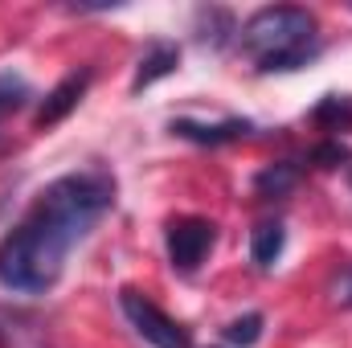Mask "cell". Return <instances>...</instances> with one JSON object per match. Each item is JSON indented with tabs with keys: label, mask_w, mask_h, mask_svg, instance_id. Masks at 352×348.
Returning <instances> with one entry per match:
<instances>
[{
	"label": "cell",
	"mask_w": 352,
	"mask_h": 348,
	"mask_svg": "<svg viewBox=\"0 0 352 348\" xmlns=\"http://www.w3.org/2000/svg\"><path fill=\"white\" fill-rule=\"evenodd\" d=\"M336 303H344V307H352V270H344V279L336 283Z\"/></svg>",
	"instance_id": "14"
},
{
	"label": "cell",
	"mask_w": 352,
	"mask_h": 348,
	"mask_svg": "<svg viewBox=\"0 0 352 348\" xmlns=\"http://www.w3.org/2000/svg\"><path fill=\"white\" fill-rule=\"evenodd\" d=\"M311 119L328 131H349L352 127V94H324V102L311 111Z\"/></svg>",
	"instance_id": "10"
},
{
	"label": "cell",
	"mask_w": 352,
	"mask_h": 348,
	"mask_svg": "<svg viewBox=\"0 0 352 348\" xmlns=\"http://www.w3.org/2000/svg\"><path fill=\"white\" fill-rule=\"evenodd\" d=\"M90 87V70H78V74H66L58 87L45 94V102L37 107V127H54V123H62L78 102H82V94Z\"/></svg>",
	"instance_id": "5"
},
{
	"label": "cell",
	"mask_w": 352,
	"mask_h": 348,
	"mask_svg": "<svg viewBox=\"0 0 352 348\" xmlns=\"http://www.w3.org/2000/svg\"><path fill=\"white\" fill-rule=\"evenodd\" d=\"M119 307H123L127 324H131L152 348H197L192 336H188V328L176 324L173 316H168L164 307H156L148 295H140V291L127 287V291L119 295Z\"/></svg>",
	"instance_id": "3"
},
{
	"label": "cell",
	"mask_w": 352,
	"mask_h": 348,
	"mask_svg": "<svg viewBox=\"0 0 352 348\" xmlns=\"http://www.w3.org/2000/svg\"><path fill=\"white\" fill-rule=\"evenodd\" d=\"M349 180H352V168H349Z\"/></svg>",
	"instance_id": "15"
},
{
	"label": "cell",
	"mask_w": 352,
	"mask_h": 348,
	"mask_svg": "<svg viewBox=\"0 0 352 348\" xmlns=\"http://www.w3.org/2000/svg\"><path fill=\"white\" fill-rule=\"evenodd\" d=\"M115 205V180L107 173H70L41 188L33 209L0 238V287L37 295L50 291L66 254Z\"/></svg>",
	"instance_id": "1"
},
{
	"label": "cell",
	"mask_w": 352,
	"mask_h": 348,
	"mask_svg": "<svg viewBox=\"0 0 352 348\" xmlns=\"http://www.w3.org/2000/svg\"><path fill=\"white\" fill-rule=\"evenodd\" d=\"M217 242V226L205 217H176L168 226V259L176 270H197Z\"/></svg>",
	"instance_id": "4"
},
{
	"label": "cell",
	"mask_w": 352,
	"mask_h": 348,
	"mask_svg": "<svg viewBox=\"0 0 352 348\" xmlns=\"http://www.w3.org/2000/svg\"><path fill=\"white\" fill-rule=\"evenodd\" d=\"M238 45L263 74H287L320 54V25L307 8L274 4V8H258L238 29Z\"/></svg>",
	"instance_id": "2"
},
{
	"label": "cell",
	"mask_w": 352,
	"mask_h": 348,
	"mask_svg": "<svg viewBox=\"0 0 352 348\" xmlns=\"http://www.w3.org/2000/svg\"><path fill=\"white\" fill-rule=\"evenodd\" d=\"M283 246H287V230L278 221H263L250 234V259L258 262V266H274L278 254H283Z\"/></svg>",
	"instance_id": "9"
},
{
	"label": "cell",
	"mask_w": 352,
	"mask_h": 348,
	"mask_svg": "<svg viewBox=\"0 0 352 348\" xmlns=\"http://www.w3.org/2000/svg\"><path fill=\"white\" fill-rule=\"evenodd\" d=\"M258 336H263V316L258 312H250V316H242V320H234L226 328V340L230 345H242V348H250Z\"/></svg>",
	"instance_id": "12"
},
{
	"label": "cell",
	"mask_w": 352,
	"mask_h": 348,
	"mask_svg": "<svg viewBox=\"0 0 352 348\" xmlns=\"http://www.w3.org/2000/svg\"><path fill=\"white\" fill-rule=\"evenodd\" d=\"M254 123L250 119H217V123H197V119H173V135L192 140V144H230L250 135Z\"/></svg>",
	"instance_id": "6"
},
{
	"label": "cell",
	"mask_w": 352,
	"mask_h": 348,
	"mask_svg": "<svg viewBox=\"0 0 352 348\" xmlns=\"http://www.w3.org/2000/svg\"><path fill=\"white\" fill-rule=\"evenodd\" d=\"M299 180V164L295 160H278V164H266L263 173L254 176V193L263 201H274V197H287Z\"/></svg>",
	"instance_id": "8"
},
{
	"label": "cell",
	"mask_w": 352,
	"mask_h": 348,
	"mask_svg": "<svg viewBox=\"0 0 352 348\" xmlns=\"http://www.w3.org/2000/svg\"><path fill=\"white\" fill-rule=\"evenodd\" d=\"M316 160H320V168H332V164L349 160V152H344L340 144H324V148H316Z\"/></svg>",
	"instance_id": "13"
},
{
	"label": "cell",
	"mask_w": 352,
	"mask_h": 348,
	"mask_svg": "<svg viewBox=\"0 0 352 348\" xmlns=\"http://www.w3.org/2000/svg\"><path fill=\"white\" fill-rule=\"evenodd\" d=\"M176 62H180V50H176L173 41H152V50L140 58V70H135V78H131V90H144V87H152L156 78L173 74Z\"/></svg>",
	"instance_id": "7"
},
{
	"label": "cell",
	"mask_w": 352,
	"mask_h": 348,
	"mask_svg": "<svg viewBox=\"0 0 352 348\" xmlns=\"http://www.w3.org/2000/svg\"><path fill=\"white\" fill-rule=\"evenodd\" d=\"M29 98H33V90H29V83L21 74H0V123L8 115H16Z\"/></svg>",
	"instance_id": "11"
}]
</instances>
